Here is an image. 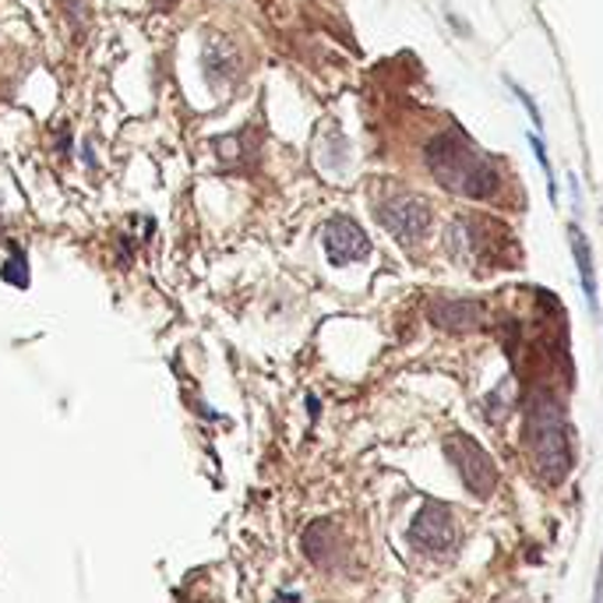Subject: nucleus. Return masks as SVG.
<instances>
[{"mask_svg": "<svg viewBox=\"0 0 603 603\" xmlns=\"http://www.w3.org/2000/svg\"><path fill=\"white\" fill-rule=\"evenodd\" d=\"M431 202L420 194H388L375 202V219L392 234L402 247H417L431 229Z\"/></svg>", "mask_w": 603, "mask_h": 603, "instance_id": "7ed1b4c3", "label": "nucleus"}, {"mask_svg": "<svg viewBox=\"0 0 603 603\" xmlns=\"http://www.w3.org/2000/svg\"><path fill=\"white\" fill-rule=\"evenodd\" d=\"M325 255H329L332 265L360 261V258L370 255V240H367V234H364L357 223L340 216V219H332L325 226Z\"/></svg>", "mask_w": 603, "mask_h": 603, "instance_id": "423d86ee", "label": "nucleus"}, {"mask_svg": "<svg viewBox=\"0 0 603 603\" xmlns=\"http://www.w3.org/2000/svg\"><path fill=\"white\" fill-rule=\"evenodd\" d=\"M431 322L445 332H473L484 322L481 300H459V297H438L431 300Z\"/></svg>", "mask_w": 603, "mask_h": 603, "instance_id": "0eeeda50", "label": "nucleus"}, {"mask_svg": "<svg viewBox=\"0 0 603 603\" xmlns=\"http://www.w3.org/2000/svg\"><path fill=\"white\" fill-rule=\"evenodd\" d=\"M508 85H512V93H516V99H519V103L526 106V114L534 117V123H537V128H540V106L534 103V96H529L526 88H523V85H516V82H508Z\"/></svg>", "mask_w": 603, "mask_h": 603, "instance_id": "9b49d317", "label": "nucleus"}, {"mask_svg": "<svg viewBox=\"0 0 603 603\" xmlns=\"http://www.w3.org/2000/svg\"><path fill=\"white\" fill-rule=\"evenodd\" d=\"M526 452L534 459V466L547 484L564 481V473L572 466V449H569V431H564V417L554 402H534L526 410Z\"/></svg>", "mask_w": 603, "mask_h": 603, "instance_id": "f03ea898", "label": "nucleus"}, {"mask_svg": "<svg viewBox=\"0 0 603 603\" xmlns=\"http://www.w3.org/2000/svg\"><path fill=\"white\" fill-rule=\"evenodd\" d=\"M0 276H4L11 287H29V265H25V255L22 251H11V261H4V269H0Z\"/></svg>", "mask_w": 603, "mask_h": 603, "instance_id": "9d476101", "label": "nucleus"}, {"mask_svg": "<svg viewBox=\"0 0 603 603\" xmlns=\"http://www.w3.org/2000/svg\"><path fill=\"white\" fill-rule=\"evenodd\" d=\"M455 534L459 529H455V516L449 512V505L428 502L410 526V543L420 547V551H428V554H441L455 543Z\"/></svg>", "mask_w": 603, "mask_h": 603, "instance_id": "39448f33", "label": "nucleus"}, {"mask_svg": "<svg viewBox=\"0 0 603 603\" xmlns=\"http://www.w3.org/2000/svg\"><path fill=\"white\" fill-rule=\"evenodd\" d=\"M423 163H428L431 176L449 187L459 198H473V202H487L498 194V170H494L487 159L470 146L466 134L445 131L428 141L423 149Z\"/></svg>", "mask_w": 603, "mask_h": 603, "instance_id": "f257e3e1", "label": "nucleus"}, {"mask_svg": "<svg viewBox=\"0 0 603 603\" xmlns=\"http://www.w3.org/2000/svg\"><path fill=\"white\" fill-rule=\"evenodd\" d=\"M572 255H575V269H579L582 293H586L590 304L596 308V265H593L590 240H586V234H582L579 226H572Z\"/></svg>", "mask_w": 603, "mask_h": 603, "instance_id": "1a4fd4ad", "label": "nucleus"}, {"mask_svg": "<svg viewBox=\"0 0 603 603\" xmlns=\"http://www.w3.org/2000/svg\"><path fill=\"white\" fill-rule=\"evenodd\" d=\"M304 551L311 554L314 564H322V569H335V564L346 558L343 529L332 526V523H314L304 534Z\"/></svg>", "mask_w": 603, "mask_h": 603, "instance_id": "6e6552de", "label": "nucleus"}, {"mask_svg": "<svg viewBox=\"0 0 603 603\" xmlns=\"http://www.w3.org/2000/svg\"><path fill=\"white\" fill-rule=\"evenodd\" d=\"M445 455L452 459L455 473L463 476V484L476 498H491L494 484H498V470H494V459L470 434H452L445 441Z\"/></svg>", "mask_w": 603, "mask_h": 603, "instance_id": "20e7f679", "label": "nucleus"}]
</instances>
